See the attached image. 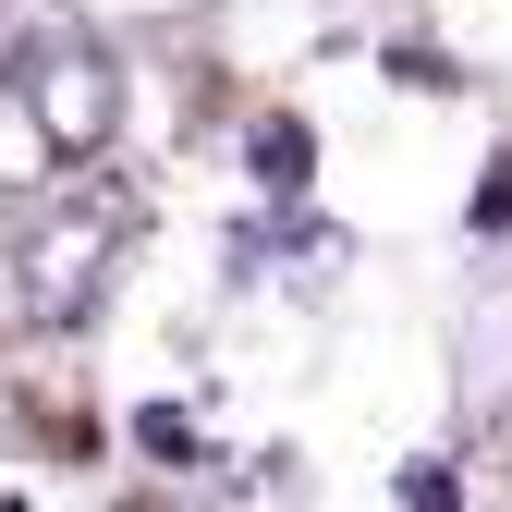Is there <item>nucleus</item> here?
<instances>
[{"label": "nucleus", "instance_id": "nucleus-6", "mask_svg": "<svg viewBox=\"0 0 512 512\" xmlns=\"http://www.w3.org/2000/svg\"><path fill=\"white\" fill-rule=\"evenodd\" d=\"M0 512H13V500H0Z\"/></svg>", "mask_w": 512, "mask_h": 512}, {"label": "nucleus", "instance_id": "nucleus-2", "mask_svg": "<svg viewBox=\"0 0 512 512\" xmlns=\"http://www.w3.org/2000/svg\"><path fill=\"white\" fill-rule=\"evenodd\" d=\"M13 86H25L37 135H49L61 159H98V147L122 135V74H110L86 37H37V61H13Z\"/></svg>", "mask_w": 512, "mask_h": 512}, {"label": "nucleus", "instance_id": "nucleus-3", "mask_svg": "<svg viewBox=\"0 0 512 512\" xmlns=\"http://www.w3.org/2000/svg\"><path fill=\"white\" fill-rule=\"evenodd\" d=\"M49 159H61V147L37 135V110H25V86H13V74H0V196H13V208H25V196H37V183H49Z\"/></svg>", "mask_w": 512, "mask_h": 512}, {"label": "nucleus", "instance_id": "nucleus-1", "mask_svg": "<svg viewBox=\"0 0 512 512\" xmlns=\"http://www.w3.org/2000/svg\"><path fill=\"white\" fill-rule=\"evenodd\" d=\"M122 244H135V196H122V183H37L25 220H13V305H25V330L98 317Z\"/></svg>", "mask_w": 512, "mask_h": 512}, {"label": "nucleus", "instance_id": "nucleus-4", "mask_svg": "<svg viewBox=\"0 0 512 512\" xmlns=\"http://www.w3.org/2000/svg\"><path fill=\"white\" fill-rule=\"evenodd\" d=\"M244 147H256V183H269V196H305V159H317V147H305V122H293V110H269Z\"/></svg>", "mask_w": 512, "mask_h": 512}, {"label": "nucleus", "instance_id": "nucleus-5", "mask_svg": "<svg viewBox=\"0 0 512 512\" xmlns=\"http://www.w3.org/2000/svg\"><path fill=\"white\" fill-rule=\"evenodd\" d=\"M403 512H452V476H439V464H427V476H403Z\"/></svg>", "mask_w": 512, "mask_h": 512}]
</instances>
